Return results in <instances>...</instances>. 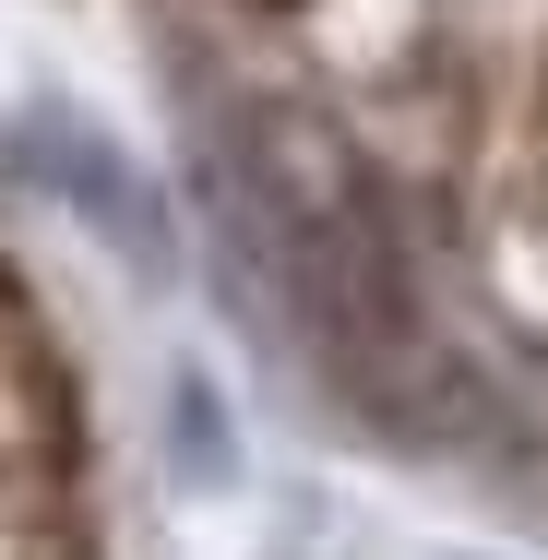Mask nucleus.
<instances>
[{"label": "nucleus", "mask_w": 548, "mask_h": 560, "mask_svg": "<svg viewBox=\"0 0 548 560\" xmlns=\"http://www.w3.org/2000/svg\"><path fill=\"white\" fill-rule=\"evenodd\" d=\"M263 12H275V0H263Z\"/></svg>", "instance_id": "f257e3e1"}]
</instances>
